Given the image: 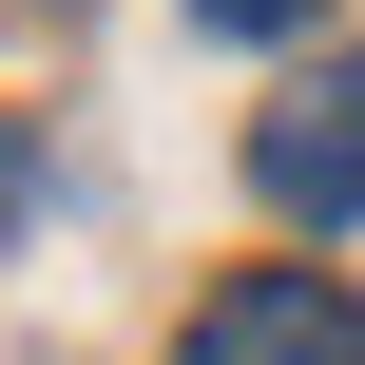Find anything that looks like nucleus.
Masks as SVG:
<instances>
[{"label":"nucleus","instance_id":"1","mask_svg":"<svg viewBox=\"0 0 365 365\" xmlns=\"http://www.w3.org/2000/svg\"><path fill=\"white\" fill-rule=\"evenodd\" d=\"M250 192H269L289 231H346V212H365V58H327L308 96H269V135H250Z\"/></svg>","mask_w":365,"mask_h":365},{"label":"nucleus","instance_id":"2","mask_svg":"<svg viewBox=\"0 0 365 365\" xmlns=\"http://www.w3.org/2000/svg\"><path fill=\"white\" fill-rule=\"evenodd\" d=\"M173 365H365V289H327V269H231Z\"/></svg>","mask_w":365,"mask_h":365},{"label":"nucleus","instance_id":"3","mask_svg":"<svg viewBox=\"0 0 365 365\" xmlns=\"http://www.w3.org/2000/svg\"><path fill=\"white\" fill-rule=\"evenodd\" d=\"M192 19H212V38H308L327 0H192Z\"/></svg>","mask_w":365,"mask_h":365},{"label":"nucleus","instance_id":"4","mask_svg":"<svg viewBox=\"0 0 365 365\" xmlns=\"http://www.w3.org/2000/svg\"><path fill=\"white\" fill-rule=\"evenodd\" d=\"M0 212H19V135H0Z\"/></svg>","mask_w":365,"mask_h":365}]
</instances>
